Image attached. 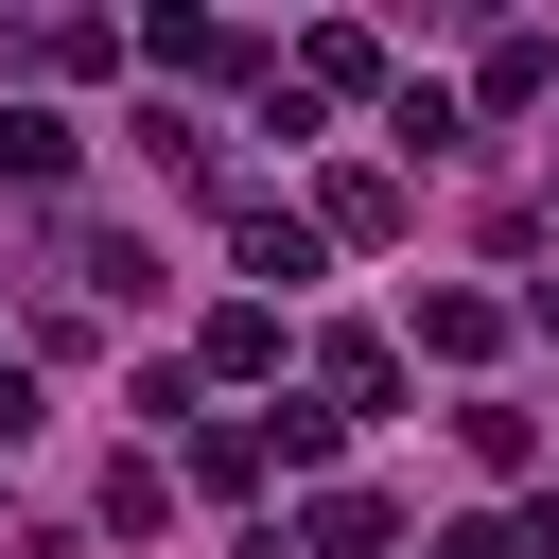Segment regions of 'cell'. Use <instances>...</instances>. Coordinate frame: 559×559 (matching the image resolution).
Here are the masks:
<instances>
[{
  "label": "cell",
  "mask_w": 559,
  "mask_h": 559,
  "mask_svg": "<svg viewBox=\"0 0 559 559\" xmlns=\"http://www.w3.org/2000/svg\"><path fill=\"white\" fill-rule=\"evenodd\" d=\"M419 349H437V367H489L507 314H489V297H419Z\"/></svg>",
  "instance_id": "obj_1"
},
{
  "label": "cell",
  "mask_w": 559,
  "mask_h": 559,
  "mask_svg": "<svg viewBox=\"0 0 559 559\" xmlns=\"http://www.w3.org/2000/svg\"><path fill=\"white\" fill-rule=\"evenodd\" d=\"M0 175H35V192H70V122H52V105H0Z\"/></svg>",
  "instance_id": "obj_2"
},
{
  "label": "cell",
  "mask_w": 559,
  "mask_h": 559,
  "mask_svg": "<svg viewBox=\"0 0 559 559\" xmlns=\"http://www.w3.org/2000/svg\"><path fill=\"white\" fill-rule=\"evenodd\" d=\"M472 87H489V105H542V87H559V35H489V70H472Z\"/></svg>",
  "instance_id": "obj_3"
},
{
  "label": "cell",
  "mask_w": 559,
  "mask_h": 559,
  "mask_svg": "<svg viewBox=\"0 0 559 559\" xmlns=\"http://www.w3.org/2000/svg\"><path fill=\"white\" fill-rule=\"evenodd\" d=\"M245 262H262V280H280V297H297V280H314V227H297V210H262V192H245Z\"/></svg>",
  "instance_id": "obj_4"
},
{
  "label": "cell",
  "mask_w": 559,
  "mask_h": 559,
  "mask_svg": "<svg viewBox=\"0 0 559 559\" xmlns=\"http://www.w3.org/2000/svg\"><path fill=\"white\" fill-rule=\"evenodd\" d=\"M437 559H524V524H454V542H437Z\"/></svg>",
  "instance_id": "obj_5"
},
{
  "label": "cell",
  "mask_w": 559,
  "mask_h": 559,
  "mask_svg": "<svg viewBox=\"0 0 559 559\" xmlns=\"http://www.w3.org/2000/svg\"><path fill=\"white\" fill-rule=\"evenodd\" d=\"M17 437H35V384H17V367H0V454H17Z\"/></svg>",
  "instance_id": "obj_6"
}]
</instances>
